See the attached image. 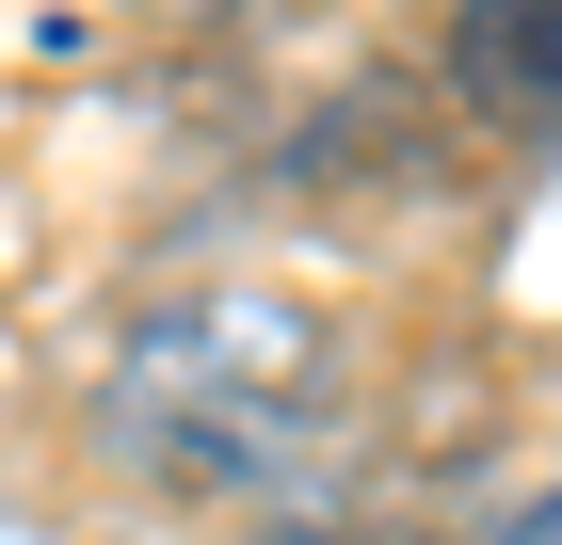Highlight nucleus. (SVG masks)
I'll list each match as a JSON object with an SVG mask.
<instances>
[{
  "label": "nucleus",
  "instance_id": "f257e3e1",
  "mask_svg": "<svg viewBox=\"0 0 562 545\" xmlns=\"http://www.w3.org/2000/svg\"><path fill=\"white\" fill-rule=\"evenodd\" d=\"M450 96L515 145H562V0H467L450 16Z\"/></svg>",
  "mask_w": 562,
  "mask_h": 545
},
{
  "label": "nucleus",
  "instance_id": "f03ea898",
  "mask_svg": "<svg viewBox=\"0 0 562 545\" xmlns=\"http://www.w3.org/2000/svg\"><path fill=\"white\" fill-rule=\"evenodd\" d=\"M498 545H562V498H530V513H515V530H498Z\"/></svg>",
  "mask_w": 562,
  "mask_h": 545
}]
</instances>
